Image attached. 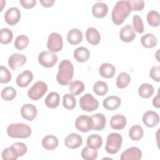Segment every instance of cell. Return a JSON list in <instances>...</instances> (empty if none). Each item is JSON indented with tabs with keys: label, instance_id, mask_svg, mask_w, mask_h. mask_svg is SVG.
<instances>
[{
	"label": "cell",
	"instance_id": "cell-23",
	"mask_svg": "<svg viewBox=\"0 0 160 160\" xmlns=\"http://www.w3.org/2000/svg\"><path fill=\"white\" fill-rule=\"evenodd\" d=\"M86 38L89 44L97 45L101 41V35L96 28L91 27L86 30Z\"/></svg>",
	"mask_w": 160,
	"mask_h": 160
},
{
	"label": "cell",
	"instance_id": "cell-43",
	"mask_svg": "<svg viewBox=\"0 0 160 160\" xmlns=\"http://www.w3.org/2000/svg\"><path fill=\"white\" fill-rule=\"evenodd\" d=\"M12 78L11 73L9 69L4 66H1L0 67V82L1 83H8Z\"/></svg>",
	"mask_w": 160,
	"mask_h": 160
},
{
	"label": "cell",
	"instance_id": "cell-10",
	"mask_svg": "<svg viewBox=\"0 0 160 160\" xmlns=\"http://www.w3.org/2000/svg\"><path fill=\"white\" fill-rule=\"evenodd\" d=\"M20 18V10L16 7L9 8L4 14V20L10 26H14L19 21Z\"/></svg>",
	"mask_w": 160,
	"mask_h": 160
},
{
	"label": "cell",
	"instance_id": "cell-37",
	"mask_svg": "<svg viewBox=\"0 0 160 160\" xmlns=\"http://www.w3.org/2000/svg\"><path fill=\"white\" fill-rule=\"evenodd\" d=\"M17 92L13 87L8 86L2 89L1 92V98L6 101H11L16 96Z\"/></svg>",
	"mask_w": 160,
	"mask_h": 160
},
{
	"label": "cell",
	"instance_id": "cell-3",
	"mask_svg": "<svg viewBox=\"0 0 160 160\" xmlns=\"http://www.w3.org/2000/svg\"><path fill=\"white\" fill-rule=\"evenodd\" d=\"M8 135L12 138L25 139L29 138L32 132L31 128L24 123H13L9 125L6 130Z\"/></svg>",
	"mask_w": 160,
	"mask_h": 160
},
{
	"label": "cell",
	"instance_id": "cell-27",
	"mask_svg": "<svg viewBox=\"0 0 160 160\" xmlns=\"http://www.w3.org/2000/svg\"><path fill=\"white\" fill-rule=\"evenodd\" d=\"M60 96L58 92H50L45 99V105L51 109L56 108L59 104Z\"/></svg>",
	"mask_w": 160,
	"mask_h": 160
},
{
	"label": "cell",
	"instance_id": "cell-28",
	"mask_svg": "<svg viewBox=\"0 0 160 160\" xmlns=\"http://www.w3.org/2000/svg\"><path fill=\"white\" fill-rule=\"evenodd\" d=\"M86 144L91 148L98 149L102 144V138L100 135L92 134L88 137Z\"/></svg>",
	"mask_w": 160,
	"mask_h": 160
},
{
	"label": "cell",
	"instance_id": "cell-15",
	"mask_svg": "<svg viewBox=\"0 0 160 160\" xmlns=\"http://www.w3.org/2000/svg\"><path fill=\"white\" fill-rule=\"evenodd\" d=\"M135 37L136 33L130 24H126L121 28L119 32V38L122 41L129 42L132 41Z\"/></svg>",
	"mask_w": 160,
	"mask_h": 160
},
{
	"label": "cell",
	"instance_id": "cell-35",
	"mask_svg": "<svg viewBox=\"0 0 160 160\" xmlns=\"http://www.w3.org/2000/svg\"><path fill=\"white\" fill-rule=\"evenodd\" d=\"M1 155L3 160H16L19 157L16 150L12 145L10 147L4 149L2 151Z\"/></svg>",
	"mask_w": 160,
	"mask_h": 160
},
{
	"label": "cell",
	"instance_id": "cell-8",
	"mask_svg": "<svg viewBox=\"0 0 160 160\" xmlns=\"http://www.w3.org/2000/svg\"><path fill=\"white\" fill-rule=\"evenodd\" d=\"M94 121L91 117L86 115H80L75 121L76 128L83 132H86L93 129Z\"/></svg>",
	"mask_w": 160,
	"mask_h": 160
},
{
	"label": "cell",
	"instance_id": "cell-41",
	"mask_svg": "<svg viewBox=\"0 0 160 160\" xmlns=\"http://www.w3.org/2000/svg\"><path fill=\"white\" fill-rule=\"evenodd\" d=\"M29 42V40L28 36L24 34L19 35L16 38L14 41V47L18 50H22L28 46Z\"/></svg>",
	"mask_w": 160,
	"mask_h": 160
},
{
	"label": "cell",
	"instance_id": "cell-45",
	"mask_svg": "<svg viewBox=\"0 0 160 160\" xmlns=\"http://www.w3.org/2000/svg\"><path fill=\"white\" fill-rule=\"evenodd\" d=\"M149 76L155 81H160V66H154L151 68L149 72Z\"/></svg>",
	"mask_w": 160,
	"mask_h": 160
},
{
	"label": "cell",
	"instance_id": "cell-48",
	"mask_svg": "<svg viewBox=\"0 0 160 160\" xmlns=\"http://www.w3.org/2000/svg\"><path fill=\"white\" fill-rule=\"evenodd\" d=\"M55 1L54 0H44V1H40V3L43 7L45 8H49L52 6Z\"/></svg>",
	"mask_w": 160,
	"mask_h": 160
},
{
	"label": "cell",
	"instance_id": "cell-33",
	"mask_svg": "<svg viewBox=\"0 0 160 160\" xmlns=\"http://www.w3.org/2000/svg\"><path fill=\"white\" fill-rule=\"evenodd\" d=\"M131 81V76L126 72H121L116 79V86L119 89L126 88Z\"/></svg>",
	"mask_w": 160,
	"mask_h": 160
},
{
	"label": "cell",
	"instance_id": "cell-21",
	"mask_svg": "<svg viewBox=\"0 0 160 160\" xmlns=\"http://www.w3.org/2000/svg\"><path fill=\"white\" fill-rule=\"evenodd\" d=\"M108 12V6L102 2H98L92 7V13L97 18H102L106 16Z\"/></svg>",
	"mask_w": 160,
	"mask_h": 160
},
{
	"label": "cell",
	"instance_id": "cell-7",
	"mask_svg": "<svg viewBox=\"0 0 160 160\" xmlns=\"http://www.w3.org/2000/svg\"><path fill=\"white\" fill-rule=\"evenodd\" d=\"M63 47V41L61 35L58 32L51 33L48 38L47 48L51 52L60 51Z\"/></svg>",
	"mask_w": 160,
	"mask_h": 160
},
{
	"label": "cell",
	"instance_id": "cell-19",
	"mask_svg": "<svg viewBox=\"0 0 160 160\" xmlns=\"http://www.w3.org/2000/svg\"><path fill=\"white\" fill-rule=\"evenodd\" d=\"M126 118L122 114H116L112 116L110 121V126L116 130L122 129L126 125Z\"/></svg>",
	"mask_w": 160,
	"mask_h": 160
},
{
	"label": "cell",
	"instance_id": "cell-12",
	"mask_svg": "<svg viewBox=\"0 0 160 160\" xmlns=\"http://www.w3.org/2000/svg\"><path fill=\"white\" fill-rule=\"evenodd\" d=\"M37 109L32 104H25L21 108V114L22 118L27 121L34 120L37 116Z\"/></svg>",
	"mask_w": 160,
	"mask_h": 160
},
{
	"label": "cell",
	"instance_id": "cell-17",
	"mask_svg": "<svg viewBox=\"0 0 160 160\" xmlns=\"http://www.w3.org/2000/svg\"><path fill=\"white\" fill-rule=\"evenodd\" d=\"M33 74L29 70H25L19 74L16 80V84L20 88H25L32 81Z\"/></svg>",
	"mask_w": 160,
	"mask_h": 160
},
{
	"label": "cell",
	"instance_id": "cell-31",
	"mask_svg": "<svg viewBox=\"0 0 160 160\" xmlns=\"http://www.w3.org/2000/svg\"><path fill=\"white\" fill-rule=\"evenodd\" d=\"M154 89L153 86L148 83L142 84L138 88V93L142 98H149L153 94Z\"/></svg>",
	"mask_w": 160,
	"mask_h": 160
},
{
	"label": "cell",
	"instance_id": "cell-11",
	"mask_svg": "<svg viewBox=\"0 0 160 160\" xmlns=\"http://www.w3.org/2000/svg\"><path fill=\"white\" fill-rule=\"evenodd\" d=\"M142 158V152L138 147H131L125 150L121 155V160H139Z\"/></svg>",
	"mask_w": 160,
	"mask_h": 160
},
{
	"label": "cell",
	"instance_id": "cell-24",
	"mask_svg": "<svg viewBox=\"0 0 160 160\" xmlns=\"http://www.w3.org/2000/svg\"><path fill=\"white\" fill-rule=\"evenodd\" d=\"M41 144L47 150H53L58 147L59 141L57 137L54 135H47L42 138Z\"/></svg>",
	"mask_w": 160,
	"mask_h": 160
},
{
	"label": "cell",
	"instance_id": "cell-42",
	"mask_svg": "<svg viewBox=\"0 0 160 160\" xmlns=\"http://www.w3.org/2000/svg\"><path fill=\"white\" fill-rule=\"evenodd\" d=\"M132 25L134 30L139 34H142L144 31V24L142 18L138 15H134L132 18Z\"/></svg>",
	"mask_w": 160,
	"mask_h": 160
},
{
	"label": "cell",
	"instance_id": "cell-34",
	"mask_svg": "<svg viewBox=\"0 0 160 160\" xmlns=\"http://www.w3.org/2000/svg\"><path fill=\"white\" fill-rule=\"evenodd\" d=\"M93 91L96 95L103 96L108 91V86L107 83L104 81H97L93 86Z\"/></svg>",
	"mask_w": 160,
	"mask_h": 160
},
{
	"label": "cell",
	"instance_id": "cell-32",
	"mask_svg": "<svg viewBox=\"0 0 160 160\" xmlns=\"http://www.w3.org/2000/svg\"><path fill=\"white\" fill-rule=\"evenodd\" d=\"M69 84V91L74 96H77L81 94L85 89L84 84L82 81L78 80L71 81Z\"/></svg>",
	"mask_w": 160,
	"mask_h": 160
},
{
	"label": "cell",
	"instance_id": "cell-14",
	"mask_svg": "<svg viewBox=\"0 0 160 160\" xmlns=\"http://www.w3.org/2000/svg\"><path fill=\"white\" fill-rule=\"evenodd\" d=\"M82 143V137L76 133H71L66 136L64 144L69 149H76L79 148Z\"/></svg>",
	"mask_w": 160,
	"mask_h": 160
},
{
	"label": "cell",
	"instance_id": "cell-18",
	"mask_svg": "<svg viewBox=\"0 0 160 160\" xmlns=\"http://www.w3.org/2000/svg\"><path fill=\"white\" fill-rule=\"evenodd\" d=\"M121 104V99L116 96H110L104 99L103 107L109 111H113L118 109Z\"/></svg>",
	"mask_w": 160,
	"mask_h": 160
},
{
	"label": "cell",
	"instance_id": "cell-20",
	"mask_svg": "<svg viewBox=\"0 0 160 160\" xmlns=\"http://www.w3.org/2000/svg\"><path fill=\"white\" fill-rule=\"evenodd\" d=\"M99 74L104 78H112L116 73L115 67L111 63H102L99 68Z\"/></svg>",
	"mask_w": 160,
	"mask_h": 160
},
{
	"label": "cell",
	"instance_id": "cell-6",
	"mask_svg": "<svg viewBox=\"0 0 160 160\" xmlns=\"http://www.w3.org/2000/svg\"><path fill=\"white\" fill-rule=\"evenodd\" d=\"M79 106L82 111L92 112L98 108L99 102L91 94L87 93L79 99Z\"/></svg>",
	"mask_w": 160,
	"mask_h": 160
},
{
	"label": "cell",
	"instance_id": "cell-4",
	"mask_svg": "<svg viewBox=\"0 0 160 160\" xmlns=\"http://www.w3.org/2000/svg\"><path fill=\"white\" fill-rule=\"evenodd\" d=\"M122 142V138L120 134L111 132L107 137L105 150L109 154H116L121 149Z\"/></svg>",
	"mask_w": 160,
	"mask_h": 160
},
{
	"label": "cell",
	"instance_id": "cell-30",
	"mask_svg": "<svg viewBox=\"0 0 160 160\" xmlns=\"http://www.w3.org/2000/svg\"><path fill=\"white\" fill-rule=\"evenodd\" d=\"M144 136V131L139 125H133L129 130V136L132 141H139Z\"/></svg>",
	"mask_w": 160,
	"mask_h": 160
},
{
	"label": "cell",
	"instance_id": "cell-25",
	"mask_svg": "<svg viewBox=\"0 0 160 160\" xmlns=\"http://www.w3.org/2000/svg\"><path fill=\"white\" fill-rule=\"evenodd\" d=\"M73 56L74 59L79 62H86L90 56V52L84 47H79L76 48L74 52Z\"/></svg>",
	"mask_w": 160,
	"mask_h": 160
},
{
	"label": "cell",
	"instance_id": "cell-13",
	"mask_svg": "<svg viewBox=\"0 0 160 160\" xmlns=\"http://www.w3.org/2000/svg\"><path fill=\"white\" fill-rule=\"evenodd\" d=\"M142 122L148 128H154L159 122V114L153 111H148L142 116Z\"/></svg>",
	"mask_w": 160,
	"mask_h": 160
},
{
	"label": "cell",
	"instance_id": "cell-40",
	"mask_svg": "<svg viewBox=\"0 0 160 160\" xmlns=\"http://www.w3.org/2000/svg\"><path fill=\"white\" fill-rule=\"evenodd\" d=\"M13 34L8 28H2L0 31V42L3 44H9L12 39Z\"/></svg>",
	"mask_w": 160,
	"mask_h": 160
},
{
	"label": "cell",
	"instance_id": "cell-5",
	"mask_svg": "<svg viewBox=\"0 0 160 160\" xmlns=\"http://www.w3.org/2000/svg\"><path fill=\"white\" fill-rule=\"evenodd\" d=\"M48 91L47 84L41 81L36 82L28 90V97L33 100L38 101Z\"/></svg>",
	"mask_w": 160,
	"mask_h": 160
},
{
	"label": "cell",
	"instance_id": "cell-47",
	"mask_svg": "<svg viewBox=\"0 0 160 160\" xmlns=\"http://www.w3.org/2000/svg\"><path fill=\"white\" fill-rule=\"evenodd\" d=\"M19 2L22 7L26 9L32 8L36 4V0H20Z\"/></svg>",
	"mask_w": 160,
	"mask_h": 160
},
{
	"label": "cell",
	"instance_id": "cell-49",
	"mask_svg": "<svg viewBox=\"0 0 160 160\" xmlns=\"http://www.w3.org/2000/svg\"><path fill=\"white\" fill-rule=\"evenodd\" d=\"M152 104L154 107L157 108H159L160 107V100H159V91H158V94L156 97H154L153 98L152 100Z\"/></svg>",
	"mask_w": 160,
	"mask_h": 160
},
{
	"label": "cell",
	"instance_id": "cell-46",
	"mask_svg": "<svg viewBox=\"0 0 160 160\" xmlns=\"http://www.w3.org/2000/svg\"><path fill=\"white\" fill-rule=\"evenodd\" d=\"M131 5L132 11H141L144 7V2L142 0H130L129 1Z\"/></svg>",
	"mask_w": 160,
	"mask_h": 160
},
{
	"label": "cell",
	"instance_id": "cell-44",
	"mask_svg": "<svg viewBox=\"0 0 160 160\" xmlns=\"http://www.w3.org/2000/svg\"><path fill=\"white\" fill-rule=\"evenodd\" d=\"M12 146L15 148V149L16 150L19 157V156H22L24 154H25L28 151V148L26 146V145L23 143V142H14L12 144Z\"/></svg>",
	"mask_w": 160,
	"mask_h": 160
},
{
	"label": "cell",
	"instance_id": "cell-2",
	"mask_svg": "<svg viewBox=\"0 0 160 160\" xmlns=\"http://www.w3.org/2000/svg\"><path fill=\"white\" fill-rule=\"evenodd\" d=\"M74 67L72 62L68 59L62 60L58 67L56 80L61 86L68 85L73 78Z\"/></svg>",
	"mask_w": 160,
	"mask_h": 160
},
{
	"label": "cell",
	"instance_id": "cell-16",
	"mask_svg": "<svg viewBox=\"0 0 160 160\" xmlns=\"http://www.w3.org/2000/svg\"><path fill=\"white\" fill-rule=\"evenodd\" d=\"M26 62V57L24 54L19 53L13 54L8 59V65L13 70L24 65Z\"/></svg>",
	"mask_w": 160,
	"mask_h": 160
},
{
	"label": "cell",
	"instance_id": "cell-1",
	"mask_svg": "<svg viewBox=\"0 0 160 160\" xmlns=\"http://www.w3.org/2000/svg\"><path fill=\"white\" fill-rule=\"evenodd\" d=\"M131 5L129 1H118L112 9L111 18L116 25H121L131 11Z\"/></svg>",
	"mask_w": 160,
	"mask_h": 160
},
{
	"label": "cell",
	"instance_id": "cell-29",
	"mask_svg": "<svg viewBox=\"0 0 160 160\" xmlns=\"http://www.w3.org/2000/svg\"><path fill=\"white\" fill-rule=\"evenodd\" d=\"M141 42L142 46L146 48H152L156 46L158 40L154 35L148 33L141 37Z\"/></svg>",
	"mask_w": 160,
	"mask_h": 160
},
{
	"label": "cell",
	"instance_id": "cell-9",
	"mask_svg": "<svg viewBox=\"0 0 160 160\" xmlns=\"http://www.w3.org/2000/svg\"><path fill=\"white\" fill-rule=\"evenodd\" d=\"M58 61V56L50 51H44L38 56V62L43 67L49 68L53 67Z\"/></svg>",
	"mask_w": 160,
	"mask_h": 160
},
{
	"label": "cell",
	"instance_id": "cell-39",
	"mask_svg": "<svg viewBox=\"0 0 160 160\" xmlns=\"http://www.w3.org/2000/svg\"><path fill=\"white\" fill-rule=\"evenodd\" d=\"M147 21L152 27H158L159 25V14L158 11L151 10L147 14Z\"/></svg>",
	"mask_w": 160,
	"mask_h": 160
},
{
	"label": "cell",
	"instance_id": "cell-36",
	"mask_svg": "<svg viewBox=\"0 0 160 160\" xmlns=\"http://www.w3.org/2000/svg\"><path fill=\"white\" fill-rule=\"evenodd\" d=\"M98 155L97 149L91 148L88 146L84 147L81 151V156L85 160H94L98 158Z\"/></svg>",
	"mask_w": 160,
	"mask_h": 160
},
{
	"label": "cell",
	"instance_id": "cell-22",
	"mask_svg": "<svg viewBox=\"0 0 160 160\" xmlns=\"http://www.w3.org/2000/svg\"><path fill=\"white\" fill-rule=\"evenodd\" d=\"M67 40L70 44L77 45L82 40V33L79 29L73 28L68 32Z\"/></svg>",
	"mask_w": 160,
	"mask_h": 160
},
{
	"label": "cell",
	"instance_id": "cell-38",
	"mask_svg": "<svg viewBox=\"0 0 160 160\" xmlns=\"http://www.w3.org/2000/svg\"><path fill=\"white\" fill-rule=\"evenodd\" d=\"M62 104L64 108L71 110L74 109L76 105V100L72 94H66L63 96Z\"/></svg>",
	"mask_w": 160,
	"mask_h": 160
},
{
	"label": "cell",
	"instance_id": "cell-26",
	"mask_svg": "<svg viewBox=\"0 0 160 160\" xmlns=\"http://www.w3.org/2000/svg\"><path fill=\"white\" fill-rule=\"evenodd\" d=\"M94 121L93 129L95 131H101L102 130L106 124V118L105 116L102 113H96L91 116Z\"/></svg>",
	"mask_w": 160,
	"mask_h": 160
}]
</instances>
